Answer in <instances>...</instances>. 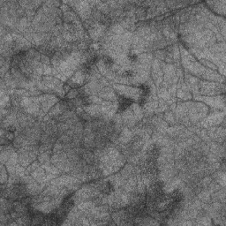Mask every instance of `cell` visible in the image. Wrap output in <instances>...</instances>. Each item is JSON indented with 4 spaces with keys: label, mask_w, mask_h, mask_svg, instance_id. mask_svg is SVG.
I'll return each instance as SVG.
<instances>
[{
    "label": "cell",
    "mask_w": 226,
    "mask_h": 226,
    "mask_svg": "<svg viewBox=\"0 0 226 226\" xmlns=\"http://www.w3.org/2000/svg\"><path fill=\"white\" fill-rule=\"evenodd\" d=\"M8 181V172L7 170H5V167L4 164L1 165V184L4 185L5 182L7 183Z\"/></svg>",
    "instance_id": "1"
}]
</instances>
